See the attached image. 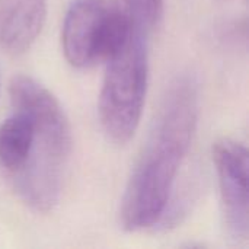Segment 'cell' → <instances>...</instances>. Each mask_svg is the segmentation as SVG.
Returning a JSON list of instances; mask_svg holds the SVG:
<instances>
[{
    "label": "cell",
    "mask_w": 249,
    "mask_h": 249,
    "mask_svg": "<svg viewBox=\"0 0 249 249\" xmlns=\"http://www.w3.org/2000/svg\"><path fill=\"white\" fill-rule=\"evenodd\" d=\"M149 36L130 29L124 45L107 60L98 112L107 137L125 144L143 114L149 80Z\"/></svg>",
    "instance_id": "cell-3"
},
{
    "label": "cell",
    "mask_w": 249,
    "mask_h": 249,
    "mask_svg": "<svg viewBox=\"0 0 249 249\" xmlns=\"http://www.w3.org/2000/svg\"><path fill=\"white\" fill-rule=\"evenodd\" d=\"M130 29L152 36L163 15V0H124Z\"/></svg>",
    "instance_id": "cell-8"
},
{
    "label": "cell",
    "mask_w": 249,
    "mask_h": 249,
    "mask_svg": "<svg viewBox=\"0 0 249 249\" xmlns=\"http://www.w3.org/2000/svg\"><path fill=\"white\" fill-rule=\"evenodd\" d=\"M9 96L13 109L26 114L34 125L32 150L25 166L12 177L13 188L28 207L48 213L60 200L71 152L69 118L58 99L31 76L12 77Z\"/></svg>",
    "instance_id": "cell-2"
},
{
    "label": "cell",
    "mask_w": 249,
    "mask_h": 249,
    "mask_svg": "<svg viewBox=\"0 0 249 249\" xmlns=\"http://www.w3.org/2000/svg\"><path fill=\"white\" fill-rule=\"evenodd\" d=\"M130 23L118 0H73L63 28L66 60L77 69L109 60L127 41Z\"/></svg>",
    "instance_id": "cell-4"
},
{
    "label": "cell",
    "mask_w": 249,
    "mask_h": 249,
    "mask_svg": "<svg viewBox=\"0 0 249 249\" xmlns=\"http://www.w3.org/2000/svg\"><path fill=\"white\" fill-rule=\"evenodd\" d=\"M45 18L47 0H0V48L12 55L28 51Z\"/></svg>",
    "instance_id": "cell-6"
},
{
    "label": "cell",
    "mask_w": 249,
    "mask_h": 249,
    "mask_svg": "<svg viewBox=\"0 0 249 249\" xmlns=\"http://www.w3.org/2000/svg\"><path fill=\"white\" fill-rule=\"evenodd\" d=\"M34 142V125L31 118L15 111L0 125V166L12 178L28 162Z\"/></svg>",
    "instance_id": "cell-7"
},
{
    "label": "cell",
    "mask_w": 249,
    "mask_h": 249,
    "mask_svg": "<svg viewBox=\"0 0 249 249\" xmlns=\"http://www.w3.org/2000/svg\"><path fill=\"white\" fill-rule=\"evenodd\" d=\"M198 85L178 77L166 92L149 140L130 175L120 222L137 232L155 226L165 214L179 166L190 150L198 120Z\"/></svg>",
    "instance_id": "cell-1"
},
{
    "label": "cell",
    "mask_w": 249,
    "mask_h": 249,
    "mask_svg": "<svg viewBox=\"0 0 249 249\" xmlns=\"http://www.w3.org/2000/svg\"><path fill=\"white\" fill-rule=\"evenodd\" d=\"M213 162L219 177L225 226L229 236L247 241L248 220V149L233 139H220L213 144Z\"/></svg>",
    "instance_id": "cell-5"
}]
</instances>
